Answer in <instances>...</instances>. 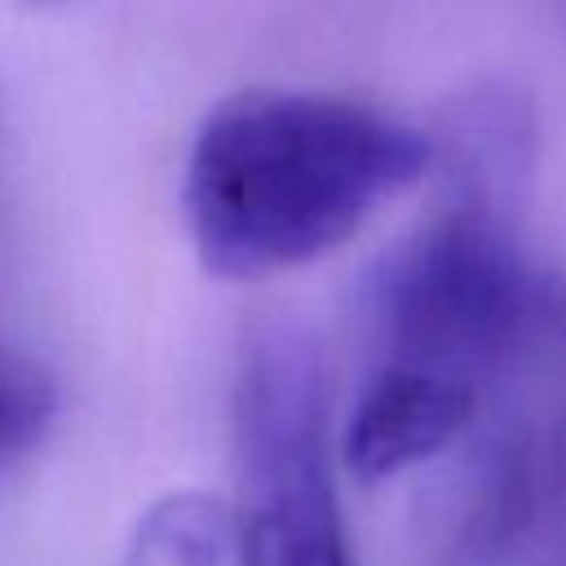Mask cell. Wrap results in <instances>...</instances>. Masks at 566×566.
Listing matches in <instances>:
<instances>
[{"mask_svg": "<svg viewBox=\"0 0 566 566\" xmlns=\"http://www.w3.org/2000/svg\"><path fill=\"white\" fill-rule=\"evenodd\" d=\"M433 142L349 97L243 88L199 124L181 208L199 261L265 279L340 248L380 203L416 186Z\"/></svg>", "mask_w": 566, "mask_h": 566, "instance_id": "cell-1", "label": "cell"}, {"mask_svg": "<svg viewBox=\"0 0 566 566\" xmlns=\"http://www.w3.org/2000/svg\"><path fill=\"white\" fill-rule=\"evenodd\" d=\"M535 287L509 226L486 203H455L424 221L380 270L376 327L385 358L482 394L509 354Z\"/></svg>", "mask_w": 566, "mask_h": 566, "instance_id": "cell-2", "label": "cell"}, {"mask_svg": "<svg viewBox=\"0 0 566 566\" xmlns=\"http://www.w3.org/2000/svg\"><path fill=\"white\" fill-rule=\"evenodd\" d=\"M234 438L243 566H354L327 464V385L296 332L274 327L252 340Z\"/></svg>", "mask_w": 566, "mask_h": 566, "instance_id": "cell-3", "label": "cell"}, {"mask_svg": "<svg viewBox=\"0 0 566 566\" xmlns=\"http://www.w3.org/2000/svg\"><path fill=\"white\" fill-rule=\"evenodd\" d=\"M473 411L478 394L464 385L402 367H376L345 429V464L367 482L394 478L455 442Z\"/></svg>", "mask_w": 566, "mask_h": 566, "instance_id": "cell-4", "label": "cell"}, {"mask_svg": "<svg viewBox=\"0 0 566 566\" xmlns=\"http://www.w3.org/2000/svg\"><path fill=\"white\" fill-rule=\"evenodd\" d=\"M226 522L212 504L181 495L146 513L128 566H217Z\"/></svg>", "mask_w": 566, "mask_h": 566, "instance_id": "cell-5", "label": "cell"}, {"mask_svg": "<svg viewBox=\"0 0 566 566\" xmlns=\"http://www.w3.org/2000/svg\"><path fill=\"white\" fill-rule=\"evenodd\" d=\"M57 416V380L31 354L0 345V469L27 455Z\"/></svg>", "mask_w": 566, "mask_h": 566, "instance_id": "cell-6", "label": "cell"}, {"mask_svg": "<svg viewBox=\"0 0 566 566\" xmlns=\"http://www.w3.org/2000/svg\"><path fill=\"white\" fill-rule=\"evenodd\" d=\"M31 4H62V0H31Z\"/></svg>", "mask_w": 566, "mask_h": 566, "instance_id": "cell-7", "label": "cell"}]
</instances>
